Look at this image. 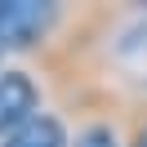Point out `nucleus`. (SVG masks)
<instances>
[{
    "instance_id": "nucleus-2",
    "label": "nucleus",
    "mask_w": 147,
    "mask_h": 147,
    "mask_svg": "<svg viewBox=\"0 0 147 147\" xmlns=\"http://www.w3.org/2000/svg\"><path fill=\"white\" fill-rule=\"evenodd\" d=\"M40 107V89L27 71H0V134L9 138L13 129H22Z\"/></svg>"
},
{
    "instance_id": "nucleus-5",
    "label": "nucleus",
    "mask_w": 147,
    "mask_h": 147,
    "mask_svg": "<svg viewBox=\"0 0 147 147\" xmlns=\"http://www.w3.org/2000/svg\"><path fill=\"white\" fill-rule=\"evenodd\" d=\"M134 147H147V125L138 129V138H134Z\"/></svg>"
},
{
    "instance_id": "nucleus-1",
    "label": "nucleus",
    "mask_w": 147,
    "mask_h": 147,
    "mask_svg": "<svg viewBox=\"0 0 147 147\" xmlns=\"http://www.w3.org/2000/svg\"><path fill=\"white\" fill-rule=\"evenodd\" d=\"M58 22V5L49 0H0V49H31Z\"/></svg>"
},
{
    "instance_id": "nucleus-3",
    "label": "nucleus",
    "mask_w": 147,
    "mask_h": 147,
    "mask_svg": "<svg viewBox=\"0 0 147 147\" xmlns=\"http://www.w3.org/2000/svg\"><path fill=\"white\" fill-rule=\"evenodd\" d=\"M5 147H71V138H67V129H63L58 116L36 111L22 129H13V134L5 138Z\"/></svg>"
},
{
    "instance_id": "nucleus-4",
    "label": "nucleus",
    "mask_w": 147,
    "mask_h": 147,
    "mask_svg": "<svg viewBox=\"0 0 147 147\" xmlns=\"http://www.w3.org/2000/svg\"><path fill=\"white\" fill-rule=\"evenodd\" d=\"M71 147H120V138H116L111 125H89L71 138Z\"/></svg>"
}]
</instances>
